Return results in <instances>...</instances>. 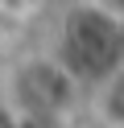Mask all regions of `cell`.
<instances>
[{"label": "cell", "mask_w": 124, "mask_h": 128, "mask_svg": "<svg viewBox=\"0 0 124 128\" xmlns=\"http://www.w3.org/2000/svg\"><path fill=\"white\" fill-rule=\"evenodd\" d=\"M91 116L99 128H124V62L91 87Z\"/></svg>", "instance_id": "3957f363"}, {"label": "cell", "mask_w": 124, "mask_h": 128, "mask_svg": "<svg viewBox=\"0 0 124 128\" xmlns=\"http://www.w3.org/2000/svg\"><path fill=\"white\" fill-rule=\"evenodd\" d=\"M83 87L87 83L54 50L17 58L8 78H4L8 108L17 116L33 120V124H62V120H70L79 112V103H83Z\"/></svg>", "instance_id": "7a4b0ae2"}, {"label": "cell", "mask_w": 124, "mask_h": 128, "mask_svg": "<svg viewBox=\"0 0 124 128\" xmlns=\"http://www.w3.org/2000/svg\"><path fill=\"white\" fill-rule=\"evenodd\" d=\"M54 54L95 87L124 62V8L120 4H99V0H79L62 12L54 33Z\"/></svg>", "instance_id": "6da1fadb"}]
</instances>
